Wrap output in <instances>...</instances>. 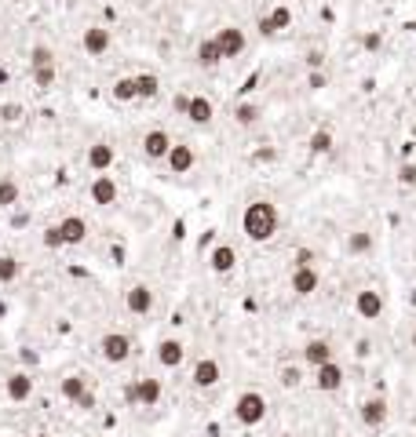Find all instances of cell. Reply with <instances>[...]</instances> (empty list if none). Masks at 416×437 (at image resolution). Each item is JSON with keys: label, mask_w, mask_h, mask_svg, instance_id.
Wrapping results in <instances>:
<instances>
[{"label": "cell", "mask_w": 416, "mask_h": 437, "mask_svg": "<svg viewBox=\"0 0 416 437\" xmlns=\"http://www.w3.org/2000/svg\"><path fill=\"white\" fill-rule=\"evenodd\" d=\"M172 135L165 128H153L146 131V139H143V153H146V161H168V153H172Z\"/></svg>", "instance_id": "cell-6"}, {"label": "cell", "mask_w": 416, "mask_h": 437, "mask_svg": "<svg viewBox=\"0 0 416 437\" xmlns=\"http://www.w3.org/2000/svg\"><path fill=\"white\" fill-rule=\"evenodd\" d=\"M311 262H314V252H311V248H303V252L296 255V266H311Z\"/></svg>", "instance_id": "cell-39"}, {"label": "cell", "mask_w": 416, "mask_h": 437, "mask_svg": "<svg viewBox=\"0 0 416 437\" xmlns=\"http://www.w3.org/2000/svg\"><path fill=\"white\" fill-rule=\"evenodd\" d=\"M11 204H18V183L15 179H0V208H11Z\"/></svg>", "instance_id": "cell-30"}, {"label": "cell", "mask_w": 416, "mask_h": 437, "mask_svg": "<svg viewBox=\"0 0 416 437\" xmlns=\"http://www.w3.org/2000/svg\"><path fill=\"white\" fill-rule=\"evenodd\" d=\"M124 306H128V314L143 317V314H150V310H153V292L146 288V284H136V288H128Z\"/></svg>", "instance_id": "cell-15"}, {"label": "cell", "mask_w": 416, "mask_h": 437, "mask_svg": "<svg viewBox=\"0 0 416 437\" xmlns=\"http://www.w3.org/2000/svg\"><path fill=\"white\" fill-rule=\"evenodd\" d=\"M285 437H292V433H285Z\"/></svg>", "instance_id": "cell-45"}, {"label": "cell", "mask_w": 416, "mask_h": 437, "mask_svg": "<svg viewBox=\"0 0 416 437\" xmlns=\"http://www.w3.org/2000/svg\"><path fill=\"white\" fill-rule=\"evenodd\" d=\"M259 117H263V109H259L256 102H237V106H234V121H237L241 128L259 124Z\"/></svg>", "instance_id": "cell-25"}, {"label": "cell", "mask_w": 416, "mask_h": 437, "mask_svg": "<svg viewBox=\"0 0 416 437\" xmlns=\"http://www.w3.org/2000/svg\"><path fill=\"white\" fill-rule=\"evenodd\" d=\"M289 284H292V292H296L299 299H307V295H314V292L321 288V273H318L314 266H296Z\"/></svg>", "instance_id": "cell-12"}, {"label": "cell", "mask_w": 416, "mask_h": 437, "mask_svg": "<svg viewBox=\"0 0 416 437\" xmlns=\"http://www.w3.org/2000/svg\"><path fill=\"white\" fill-rule=\"evenodd\" d=\"M307 84H311V87H314V92H321V87H325V84H328V77H325V73H321V70H314V73H311V77H307Z\"/></svg>", "instance_id": "cell-38"}, {"label": "cell", "mask_w": 416, "mask_h": 437, "mask_svg": "<svg viewBox=\"0 0 416 437\" xmlns=\"http://www.w3.org/2000/svg\"><path fill=\"white\" fill-rule=\"evenodd\" d=\"M59 390H62V398H66V401H73V405H77V401L84 398V393H88V383H84V376H66Z\"/></svg>", "instance_id": "cell-26"}, {"label": "cell", "mask_w": 416, "mask_h": 437, "mask_svg": "<svg viewBox=\"0 0 416 437\" xmlns=\"http://www.w3.org/2000/svg\"><path fill=\"white\" fill-rule=\"evenodd\" d=\"M33 437H52V433H33Z\"/></svg>", "instance_id": "cell-42"}, {"label": "cell", "mask_w": 416, "mask_h": 437, "mask_svg": "<svg viewBox=\"0 0 416 437\" xmlns=\"http://www.w3.org/2000/svg\"><path fill=\"white\" fill-rule=\"evenodd\" d=\"M358 415H362L365 426H384V423H387V401H384V398H369Z\"/></svg>", "instance_id": "cell-21"}, {"label": "cell", "mask_w": 416, "mask_h": 437, "mask_svg": "<svg viewBox=\"0 0 416 437\" xmlns=\"http://www.w3.org/2000/svg\"><path fill=\"white\" fill-rule=\"evenodd\" d=\"M92 204H99V208H109V204H117V197H121V186L109 179V175H95L92 179Z\"/></svg>", "instance_id": "cell-11"}, {"label": "cell", "mask_w": 416, "mask_h": 437, "mask_svg": "<svg viewBox=\"0 0 416 437\" xmlns=\"http://www.w3.org/2000/svg\"><path fill=\"white\" fill-rule=\"evenodd\" d=\"M215 44H219V51H223V59H237L241 51L249 48L245 33H241L237 26H223V30L215 33Z\"/></svg>", "instance_id": "cell-9"}, {"label": "cell", "mask_w": 416, "mask_h": 437, "mask_svg": "<svg viewBox=\"0 0 416 437\" xmlns=\"http://www.w3.org/2000/svg\"><path fill=\"white\" fill-rule=\"evenodd\" d=\"M412 350H416V328H412Z\"/></svg>", "instance_id": "cell-41"}, {"label": "cell", "mask_w": 416, "mask_h": 437, "mask_svg": "<svg viewBox=\"0 0 416 437\" xmlns=\"http://www.w3.org/2000/svg\"><path fill=\"white\" fill-rule=\"evenodd\" d=\"M18 259L15 255H0V284H11L15 277H18Z\"/></svg>", "instance_id": "cell-32"}, {"label": "cell", "mask_w": 416, "mask_h": 437, "mask_svg": "<svg viewBox=\"0 0 416 437\" xmlns=\"http://www.w3.org/2000/svg\"><path fill=\"white\" fill-rule=\"evenodd\" d=\"M219 379H223V368H219V361H215V357H201V361L194 364L190 383H194L197 390H208V386H215Z\"/></svg>", "instance_id": "cell-10"}, {"label": "cell", "mask_w": 416, "mask_h": 437, "mask_svg": "<svg viewBox=\"0 0 416 437\" xmlns=\"http://www.w3.org/2000/svg\"><path fill=\"white\" fill-rule=\"evenodd\" d=\"M384 306H387V299H384V292H376V288H362V292L355 295V314H358L362 321L384 317Z\"/></svg>", "instance_id": "cell-5"}, {"label": "cell", "mask_w": 416, "mask_h": 437, "mask_svg": "<svg viewBox=\"0 0 416 437\" xmlns=\"http://www.w3.org/2000/svg\"><path fill=\"white\" fill-rule=\"evenodd\" d=\"M55 230H59V237H62V248L66 245H81V240L88 237V223L81 215H66L62 223H55Z\"/></svg>", "instance_id": "cell-14"}, {"label": "cell", "mask_w": 416, "mask_h": 437, "mask_svg": "<svg viewBox=\"0 0 416 437\" xmlns=\"http://www.w3.org/2000/svg\"><path fill=\"white\" fill-rule=\"evenodd\" d=\"M234 419H237L241 426H259L263 419H267V398H263L259 390L237 393V401H234Z\"/></svg>", "instance_id": "cell-2"}, {"label": "cell", "mask_w": 416, "mask_h": 437, "mask_svg": "<svg viewBox=\"0 0 416 437\" xmlns=\"http://www.w3.org/2000/svg\"><path fill=\"white\" fill-rule=\"evenodd\" d=\"M81 44H84V51L92 55V59H99V55L109 51V30H102V26H88L84 37H81Z\"/></svg>", "instance_id": "cell-16"}, {"label": "cell", "mask_w": 416, "mask_h": 437, "mask_svg": "<svg viewBox=\"0 0 416 437\" xmlns=\"http://www.w3.org/2000/svg\"><path fill=\"white\" fill-rule=\"evenodd\" d=\"M278 226H281V215H278V204H271V201H252L245 208V215H241V230L256 245L271 240L278 233Z\"/></svg>", "instance_id": "cell-1"}, {"label": "cell", "mask_w": 416, "mask_h": 437, "mask_svg": "<svg viewBox=\"0 0 416 437\" xmlns=\"http://www.w3.org/2000/svg\"><path fill=\"white\" fill-rule=\"evenodd\" d=\"M278 379H281V386H285V390H296V386L303 383V371H299L296 364H285V368L278 371Z\"/></svg>", "instance_id": "cell-33"}, {"label": "cell", "mask_w": 416, "mask_h": 437, "mask_svg": "<svg viewBox=\"0 0 416 437\" xmlns=\"http://www.w3.org/2000/svg\"><path fill=\"white\" fill-rule=\"evenodd\" d=\"M409 299H412V302H416V292H412V295H409Z\"/></svg>", "instance_id": "cell-43"}, {"label": "cell", "mask_w": 416, "mask_h": 437, "mask_svg": "<svg viewBox=\"0 0 416 437\" xmlns=\"http://www.w3.org/2000/svg\"><path fill=\"white\" fill-rule=\"evenodd\" d=\"M44 245H48V248H62V237H59V230H55V226L44 230Z\"/></svg>", "instance_id": "cell-37"}, {"label": "cell", "mask_w": 416, "mask_h": 437, "mask_svg": "<svg viewBox=\"0 0 416 437\" xmlns=\"http://www.w3.org/2000/svg\"><path fill=\"white\" fill-rule=\"evenodd\" d=\"M161 393H165V386H161V379H136V383H128L124 386V401L128 405H139V408H153L161 401Z\"/></svg>", "instance_id": "cell-3"}, {"label": "cell", "mask_w": 416, "mask_h": 437, "mask_svg": "<svg viewBox=\"0 0 416 437\" xmlns=\"http://www.w3.org/2000/svg\"><path fill=\"white\" fill-rule=\"evenodd\" d=\"M289 26H292V8H289V4H278V8H271L267 15L259 18V26H256V30H259L263 37H274V33L289 30Z\"/></svg>", "instance_id": "cell-7"}, {"label": "cell", "mask_w": 416, "mask_h": 437, "mask_svg": "<svg viewBox=\"0 0 416 437\" xmlns=\"http://www.w3.org/2000/svg\"><path fill=\"white\" fill-rule=\"evenodd\" d=\"M303 361L311 364V368L328 364V361H333V343H328V339H311V343L303 346Z\"/></svg>", "instance_id": "cell-18"}, {"label": "cell", "mask_w": 416, "mask_h": 437, "mask_svg": "<svg viewBox=\"0 0 416 437\" xmlns=\"http://www.w3.org/2000/svg\"><path fill=\"white\" fill-rule=\"evenodd\" d=\"M328 149H333V131L318 128L314 135H311V153H318V157H321V153H328Z\"/></svg>", "instance_id": "cell-31"}, {"label": "cell", "mask_w": 416, "mask_h": 437, "mask_svg": "<svg viewBox=\"0 0 416 437\" xmlns=\"http://www.w3.org/2000/svg\"><path fill=\"white\" fill-rule=\"evenodd\" d=\"M208 266H212L215 273H230V270L237 266V252H234L230 245H219V248H212V255H208Z\"/></svg>", "instance_id": "cell-22"}, {"label": "cell", "mask_w": 416, "mask_h": 437, "mask_svg": "<svg viewBox=\"0 0 416 437\" xmlns=\"http://www.w3.org/2000/svg\"><path fill=\"white\" fill-rule=\"evenodd\" d=\"M212 102H208V95H190V106H186V113L183 117H190V124H197V128H205V124H212Z\"/></svg>", "instance_id": "cell-19"}, {"label": "cell", "mask_w": 416, "mask_h": 437, "mask_svg": "<svg viewBox=\"0 0 416 437\" xmlns=\"http://www.w3.org/2000/svg\"><path fill=\"white\" fill-rule=\"evenodd\" d=\"M136 87H139V99H153L161 92V80H158V73H139L136 77Z\"/></svg>", "instance_id": "cell-29"}, {"label": "cell", "mask_w": 416, "mask_h": 437, "mask_svg": "<svg viewBox=\"0 0 416 437\" xmlns=\"http://www.w3.org/2000/svg\"><path fill=\"white\" fill-rule=\"evenodd\" d=\"M52 59H55V55H52L48 44H37V48L30 51V70H33V66H55Z\"/></svg>", "instance_id": "cell-35"}, {"label": "cell", "mask_w": 416, "mask_h": 437, "mask_svg": "<svg viewBox=\"0 0 416 437\" xmlns=\"http://www.w3.org/2000/svg\"><path fill=\"white\" fill-rule=\"evenodd\" d=\"M183 357H186L183 339H161V343H158V361H161L165 368H179Z\"/></svg>", "instance_id": "cell-17"}, {"label": "cell", "mask_w": 416, "mask_h": 437, "mask_svg": "<svg viewBox=\"0 0 416 437\" xmlns=\"http://www.w3.org/2000/svg\"><path fill=\"white\" fill-rule=\"evenodd\" d=\"M347 252H350V255H365V252H372V233H369V230L350 233V237H347Z\"/></svg>", "instance_id": "cell-28"}, {"label": "cell", "mask_w": 416, "mask_h": 437, "mask_svg": "<svg viewBox=\"0 0 416 437\" xmlns=\"http://www.w3.org/2000/svg\"><path fill=\"white\" fill-rule=\"evenodd\" d=\"M343 368L336 364V361H328V364H321V368H314V386L321 390V393H336L340 386H343Z\"/></svg>", "instance_id": "cell-13"}, {"label": "cell", "mask_w": 416, "mask_h": 437, "mask_svg": "<svg viewBox=\"0 0 416 437\" xmlns=\"http://www.w3.org/2000/svg\"><path fill=\"white\" fill-rule=\"evenodd\" d=\"M77 405H81V408H95V393H92V390H88V393H84V398H81Z\"/></svg>", "instance_id": "cell-40"}, {"label": "cell", "mask_w": 416, "mask_h": 437, "mask_svg": "<svg viewBox=\"0 0 416 437\" xmlns=\"http://www.w3.org/2000/svg\"><path fill=\"white\" fill-rule=\"evenodd\" d=\"M59 4H66V0H59Z\"/></svg>", "instance_id": "cell-44"}, {"label": "cell", "mask_w": 416, "mask_h": 437, "mask_svg": "<svg viewBox=\"0 0 416 437\" xmlns=\"http://www.w3.org/2000/svg\"><path fill=\"white\" fill-rule=\"evenodd\" d=\"M114 99H117V102H136V99H139L136 77H121V80L114 84Z\"/></svg>", "instance_id": "cell-27"}, {"label": "cell", "mask_w": 416, "mask_h": 437, "mask_svg": "<svg viewBox=\"0 0 416 437\" xmlns=\"http://www.w3.org/2000/svg\"><path fill=\"white\" fill-rule=\"evenodd\" d=\"M30 73H33V84L37 87H52L55 84V66H33Z\"/></svg>", "instance_id": "cell-34"}, {"label": "cell", "mask_w": 416, "mask_h": 437, "mask_svg": "<svg viewBox=\"0 0 416 437\" xmlns=\"http://www.w3.org/2000/svg\"><path fill=\"white\" fill-rule=\"evenodd\" d=\"M194 146H186V142H175L172 146V153H168V168L175 171V175H186L190 168H194Z\"/></svg>", "instance_id": "cell-20"}, {"label": "cell", "mask_w": 416, "mask_h": 437, "mask_svg": "<svg viewBox=\"0 0 416 437\" xmlns=\"http://www.w3.org/2000/svg\"><path fill=\"white\" fill-rule=\"evenodd\" d=\"M109 164H114V146L95 142L92 149H88V168H92V171H106Z\"/></svg>", "instance_id": "cell-24"}, {"label": "cell", "mask_w": 416, "mask_h": 437, "mask_svg": "<svg viewBox=\"0 0 416 437\" xmlns=\"http://www.w3.org/2000/svg\"><path fill=\"white\" fill-rule=\"evenodd\" d=\"M398 183L402 186H416V164H402L398 168Z\"/></svg>", "instance_id": "cell-36"}, {"label": "cell", "mask_w": 416, "mask_h": 437, "mask_svg": "<svg viewBox=\"0 0 416 437\" xmlns=\"http://www.w3.org/2000/svg\"><path fill=\"white\" fill-rule=\"evenodd\" d=\"M4 393H8V401H15V405L30 401L33 398V376H30V371H11V376L4 379Z\"/></svg>", "instance_id": "cell-8"}, {"label": "cell", "mask_w": 416, "mask_h": 437, "mask_svg": "<svg viewBox=\"0 0 416 437\" xmlns=\"http://www.w3.org/2000/svg\"><path fill=\"white\" fill-rule=\"evenodd\" d=\"M194 59H197V66H219V62H223V51H219V44H215V37H205L201 44H197V51H194Z\"/></svg>", "instance_id": "cell-23"}, {"label": "cell", "mask_w": 416, "mask_h": 437, "mask_svg": "<svg viewBox=\"0 0 416 437\" xmlns=\"http://www.w3.org/2000/svg\"><path fill=\"white\" fill-rule=\"evenodd\" d=\"M99 354H102V361H109V364H124V361L131 357V339H128L124 332H106L102 343H99Z\"/></svg>", "instance_id": "cell-4"}]
</instances>
